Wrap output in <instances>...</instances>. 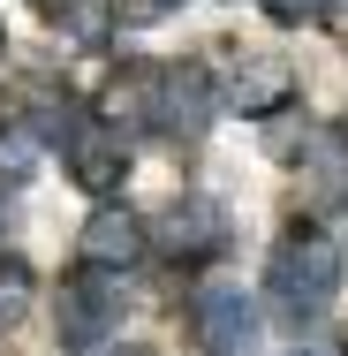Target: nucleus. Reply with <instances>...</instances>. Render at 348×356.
Wrapping results in <instances>:
<instances>
[{
  "mask_svg": "<svg viewBox=\"0 0 348 356\" xmlns=\"http://www.w3.org/2000/svg\"><path fill=\"white\" fill-rule=\"evenodd\" d=\"M341 273H348L341 235H326V227H295L273 258H265V296H273V311L288 318V326H303V318H318V311L341 296Z\"/></svg>",
  "mask_w": 348,
  "mask_h": 356,
  "instance_id": "f257e3e1",
  "label": "nucleus"
},
{
  "mask_svg": "<svg viewBox=\"0 0 348 356\" xmlns=\"http://www.w3.org/2000/svg\"><path fill=\"white\" fill-rule=\"evenodd\" d=\"M76 250H83V266H91V273H122V266H137L144 250H151V227H144L129 205H99V213L83 220Z\"/></svg>",
  "mask_w": 348,
  "mask_h": 356,
  "instance_id": "20e7f679",
  "label": "nucleus"
},
{
  "mask_svg": "<svg viewBox=\"0 0 348 356\" xmlns=\"http://www.w3.org/2000/svg\"><path fill=\"white\" fill-rule=\"evenodd\" d=\"M114 326H122V281H106V273L61 281V296H53V334L69 349H99Z\"/></svg>",
  "mask_w": 348,
  "mask_h": 356,
  "instance_id": "f03ea898",
  "label": "nucleus"
},
{
  "mask_svg": "<svg viewBox=\"0 0 348 356\" xmlns=\"http://www.w3.org/2000/svg\"><path fill=\"white\" fill-rule=\"evenodd\" d=\"M295 99V69L280 54H242L227 69V114H280Z\"/></svg>",
  "mask_w": 348,
  "mask_h": 356,
  "instance_id": "0eeeda50",
  "label": "nucleus"
},
{
  "mask_svg": "<svg viewBox=\"0 0 348 356\" xmlns=\"http://www.w3.org/2000/svg\"><path fill=\"white\" fill-rule=\"evenodd\" d=\"M69 175L91 190V197H114L122 190V175H129V152L114 129H76L69 137Z\"/></svg>",
  "mask_w": 348,
  "mask_h": 356,
  "instance_id": "6e6552de",
  "label": "nucleus"
},
{
  "mask_svg": "<svg viewBox=\"0 0 348 356\" xmlns=\"http://www.w3.org/2000/svg\"><path fill=\"white\" fill-rule=\"evenodd\" d=\"M227 235H235V220L219 197H174L167 220H159V250L174 258V266H205L227 250Z\"/></svg>",
  "mask_w": 348,
  "mask_h": 356,
  "instance_id": "7ed1b4c3",
  "label": "nucleus"
},
{
  "mask_svg": "<svg viewBox=\"0 0 348 356\" xmlns=\"http://www.w3.org/2000/svg\"><path fill=\"white\" fill-rule=\"evenodd\" d=\"M151 99H159V69H122L99 99V129H114V137L151 129Z\"/></svg>",
  "mask_w": 348,
  "mask_h": 356,
  "instance_id": "1a4fd4ad",
  "label": "nucleus"
},
{
  "mask_svg": "<svg viewBox=\"0 0 348 356\" xmlns=\"http://www.w3.org/2000/svg\"><path fill=\"white\" fill-rule=\"evenodd\" d=\"M288 356H326V349H288Z\"/></svg>",
  "mask_w": 348,
  "mask_h": 356,
  "instance_id": "4468645a",
  "label": "nucleus"
},
{
  "mask_svg": "<svg viewBox=\"0 0 348 356\" xmlns=\"http://www.w3.org/2000/svg\"><path fill=\"white\" fill-rule=\"evenodd\" d=\"M190 326H197L205 356H242L250 334H258V311H250L242 288H205V296L190 303Z\"/></svg>",
  "mask_w": 348,
  "mask_h": 356,
  "instance_id": "423d86ee",
  "label": "nucleus"
},
{
  "mask_svg": "<svg viewBox=\"0 0 348 356\" xmlns=\"http://www.w3.org/2000/svg\"><path fill=\"white\" fill-rule=\"evenodd\" d=\"M265 15L273 23H310V15H326V0H265Z\"/></svg>",
  "mask_w": 348,
  "mask_h": 356,
  "instance_id": "f8f14e48",
  "label": "nucleus"
},
{
  "mask_svg": "<svg viewBox=\"0 0 348 356\" xmlns=\"http://www.w3.org/2000/svg\"><path fill=\"white\" fill-rule=\"evenodd\" d=\"M23 318H31V273H23L15 258H0V334L23 326Z\"/></svg>",
  "mask_w": 348,
  "mask_h": 356,
  "instance_id": "9b49d317",
  "label": "nucleus"
},
{
  "mask_svg": "<svg viewBox=\"0 0 348 356\" xmlns=\"http://www.w3.org/2000/svg\"><path fill=\"white\" fill-rule=\"evenodd\" d=\"M114 356H151V349H114Z\"/></svg>",
  "mask_w": 348,
  "mask_h": 356,
  "instance_id": "2eb2a0df",
  "label": "nucleus"
},
{
  "mask_svg": "<svg viewBox=\"0 0 348 356\" xmlns=\"http://www.w3.org/2000/svg\"><path fill=\"white\" fill-rule=\"evenodd\" d=\"M174 8H190V0H122V23H159Z\"/></svg>",
  "mask_w": 348,
  "mask_h": 356,
  "instance_id": "ddd939ff",
  "label": "nucleus"
},
{
  "mask_svg": "<svg viewBox=\"0 0 348 356\" xmlns=\"http://www.w3.org/2000/svg\"><path fill=\"white\" fill-rule=\"evenodd\" d=\"M318 197L348 213V129H326L318 137Z\"/></svg>",
  "mask_w": 348,
  "mask_h": 356,
  "instance_id": "9d476101",
  "label": "nucleus"
},
{
  "mask_svg": "<svg viewBox=\"0 0 348 356\" xmlns=\"http://www.w3.org/2000/svg\"><path fill=\"white\" fill-rule=\"evenodd\" d=\"M0 54H8V23H0Z\"/></svg>",
  "mask_w": 348,
  "mask_h": 356,
  "instance_id": "dca6fc26",
  "label": "nucleus"
},
{
  "mask_svg": "<svg viewBox=\"0 0 348 356\" xmlns=\"http://www.w3.org/2000/svg\"><path fill=\"white\" fill-rule=\"evenodd\" d=\"M151 129L197 144L212 129V83L205 69H159V99H151Z\"/></svg>",
  "mask_w": 348,
  "mask_h": 356,
  "instance_id": "39448f33",
  "label": "nucleus"
}]
</instances>
